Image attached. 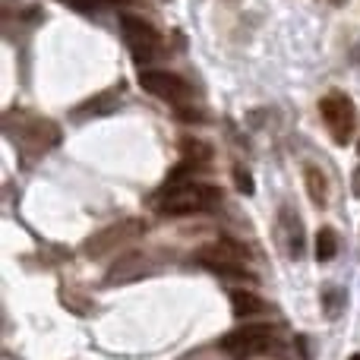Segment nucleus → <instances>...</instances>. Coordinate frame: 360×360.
Segmentation results:
<instances>
[{
    "label": "nucleus",
    "instance_id": "obj_1",
    "mask_svg": "<svg viewBox=\"0 0 360 360\" xmlns=\"http://www.w3.org/2000/svg\"><path fill=\"white\" fill-rule=\"evenodd\" d=\"M221 190L218 186H199V184H180L177 190H165L162 199V212L171 218L190 215V212H205L212 205H218Z\"/></svg>",
    "mask_w": 360,
    "mask_h": 360
},
{
    "label": "nucleus",
    "instance_id": "obj_2",
    "mask_svg": "<svg viewBox=\"0 0 360 360\" xmlns=\"http://www.w3.org/2000/svg\"><path fill=\"white\" fill-rule=\"evenodd\" d=\"M193 259H196L202 269L215 272V275H231V278H253V275L247 272V266H243V250L237 247L234 240H218V243H212V247L196 250V253H193Z\"/></svg>",
    "mask_w": 360,
    "mask_h": 360
},
{
    "label": "nucleus",
    "instance_id": "obj_3",
    "mask_svg": "<svg viewBox=\"0 0 360 360\" xmlns=\"http://www.w3.org/2000/svg\"><path fill=\"white\" fill-rule=\"evenodd\" d=\"M319 111H323V120H326V127H329V133L335 136V143L348 146L351 136H354V127H357L354 101L342 92H329L323 101H319Z\"/></svg>",
    "mask_w": 360,
    "mask_h": 360
},
{
    "label": "nucleus",
    "instance_id": "obj_4",
    "mask_svg": "<svg viewBox=\"0 0 360 360\" xmlns=\"http://www.w3.org/2000/svg\"><path fill=\"white\" fill-rule=\"evenodd\" d=\"M120 29H124L127 44H130L133 57H136L139 63H146L149 57H155V54H158V32L152 29V25L146 22V19L124 13V16H120Z\"/></svg>",
    "mask_w": 360,
    "mask_h": 360
},
{
    "label": "nucleus",
    "instance_id": "obj_5",
    "mask_svg": "<svg viewBox=\"0 0 360 360\" xmlns=\"http://www.w3.org/2000/svg\"><path fill=\"white\" fill-rule=\"evenodd\" d=\"M139 234H143V221H139V218H124V221H117V224H111V228L98 231L95 237H89L86 253L89 256H105V253H111L114 247L130 243L133 237H139Z\"/></svg>",
    "mask_w": 360,
    "mask_h": 360
},
{
    "label": "nucleus",
    "instance_id": "obj_6",
    "mask_svg": "<svg viewBox=\"0 0 360 360\" xmlns=\"http://www.w3.org/2000/svg\"><path fill=\"white\" fill-rule=\"evenodd\" d=\"M139 86L149 95H155V98L174 101V105L190 98V86H186L180 76L165 73V70H139Z\"/></svg>",
    "mask_w": 360,
    "mask_h": 360
},
{
    "label": "nucleus",
    "instance_id": "obj_7",
    "mask_svg": "<svg viewBox=\"0 0 360 360\" xmlns=\"http://www.w3.org/2000/svg\"><path fill=\"white\" fill-rule=\"evenodd\" d=\"M272 326H247V329L224 335L221 348L231 351V354H253V351H266V345H272Z\"/></svg>",
    "mask_w": 360,
    "mask_h": 360
},
{
    "label": "nucleus",
    "instance_id": "obj_8",
    "mask_svg": "<svg viewBox=\"0 0 360 360\" xmlns=\"http://www.w3.org/2000/svg\"><path fill=\"white\" fill-rule=\"evenodd\" d=\"M304 180H307L310 202L316 205V209H326V202H329V180H326V174L316 168V165H307V168H304Z\"/></svg>",
    "mask_w": 360,
    "mask_h": 360
},
{
    "label": "nucleus",
    "instance_id": "obj_9",
    "mask_svg": "<svg viewBox=\"0 0 360 360\" xmlns=\"http://www.w3.org/2000/svg\"><path fill=\"white\" fill-rule=\"evenodd\" d=\"M281 224L288 231V253H291V259H300L304 256V221L294 215V209H285Z\"/></svg>",
    "mask_w": 360,
    "mask_h": 360
},
{
    "label": "nucleus",
    "instance_id": "obj_10",
    "mask_svg": "<svg viewBox=\"0 0 360 360\" xmlns=\"http://www.w3.org/2000/svg\"><path fill=\"white\" fill-rule=\"evenodd\" d=\"M231 310H234L237 319H247V316H253V313L266 310V304H262L253 291H240V288H237V291H231Z\"/></svg>",
    "mask_w": 360,
    "mask_h": 360
},
{
    "label": "nucleus",
    "instance_id": "obj_11",
    "mask_svg": "<svg viewBox=\"0 0 360 360\" xmlns=\"http://www.w3.org/2000/svg\"><path fill=\"white\" fill-rule=\"evenodd\" d=\"M338 256V234L332 228H319L316 234V259L319 262H332Z\"/></svg>",
    "mask_w": 360,
    "mask_h": 360
},
{
    "label": "nucleus",
    "instance_id": "obj_12",
    "mask_svg": "<svg viewBox=\"0 0 360 360\" xmlns=\"http://www.w3.org/2000/svg\"><path fill=\"white\" fill-rule=\"evenodd\" d=\"M114 108H117V98H114V95H105V98H101V95H95V98H89L86 105H79L73 111V117H92V114H105V111H114Z\"/></svg>",
    "mask_w": 360,
    "mask_h": 360
},
{
    "label": "nucleus",
    "instance_id": "obj_13",
    "mask_svg": "<svg viewBox=\"0 0 360 360\" xmlns=\"http://www.w3.org/2000/svg\"><path fill=\"white\" fill-rule=\"evenodd\" d=\"M345 300H348V294H345L342 288H326V291H323V310H326V316H329V319L342 316Z\"/></svg>",
    "mask_w": 360,
    "mask_h": 360
},
{
    "label": "nucleus",
    "instance_id": "obj_14",
    "mask_svg": "<svg viewBox=\"0 0 360 360\" xmlns=\"http://www.w3.org/2000/svg\"><path fill=\"white\" fill-rule=\"evenodd\" d=\"M184 155H186V162H190V165L209 162L212 149H209V146H202V143H196V139H184Z\"/></svg>",
    "mask_w": 360,
    "mask_h": 360
},
{
    "label": "nucleus",
    "instance_id": "obj_15",
    "mask_svg": "<svg viewBox=\"0 0 360 360\" xmlns=\"http://www.w3.org/2000/svg\"><path fill=\"white\" fill-rule=\"evenodd\" d=\"M63 4L79 13H98V10H105V6H111L114 0H63Z\"/></svg>",
    "mask_w": 360,
    "mask_h": 360
},
{
    "label": "nucleus",
    "instance_id": "obj_16",
    "mask_svg": "<svg viewBox=\"0 0 360 360\" xmlns=\"http://www.w3.org/2000/svg\"><path fill=\"white\" fill-rule=\"evenodd\" d=\"M234 186L243 193V196H253L256 193V184H253V177L247 174V168H234Z\"/></svg>",
    "mask_w": 360,
    "mask_h": 360
},
{
    "label": "nucleus",
    "instance_id": "obj_17",
    "mask_svg": "<svg viewBox=\"0 0 360 360\" xmlns=\"http://www.w3.org/2000/svg\"><path fill=\"white\" fill-rule=\"evenodd\" d=\"M177 117L180 120H202V114H196V111H177Z\"/></svg>",
    "mask_w": 360,
    "mask_h": 360
},
{
    "label": "nucleus",
    "instance_id": "obj_18",
    "mask_svg": "<svg viewBox=\"0 0 360 360\" xmlns=\"http://www.w3.org/2000/svg\"><path fill=\"white\" fill-rule=\"evenodd\" d=\"M351 186H354V196H360V168L354 171V177H351Z\"/></svg>",
    "mask_w": 360,
    "mask_h": 360
},
{
    "label": "nucleus",
    "instance_id": "obj_19",
    "mask_svg": "<svg viewBox=\"0 0 360 360\" xmlns=\"http://www.w3.org/2000/svg\"><path fill=\"white\" fill-rule=\"evenodd\" d=\"M348 360H360V354H351V357H348Z\"/></svg>",
    "mask_w": 360,
    "mask_h": 360
},
{
    "label": "nucleus",
    "instance_id": "obj_20",
    "mask_svg": "<svg viewBox=\"0 0 360 360\" xmlns=\"http://www.w3.org/2000/svg\"><path fill=\"white\" fill-rule=\"evenodd\" d=\"M357 152H360V143H357Z\"/></svg>",
    "mask_w": 360,
    "mask_h": 360
}]
</instances>
